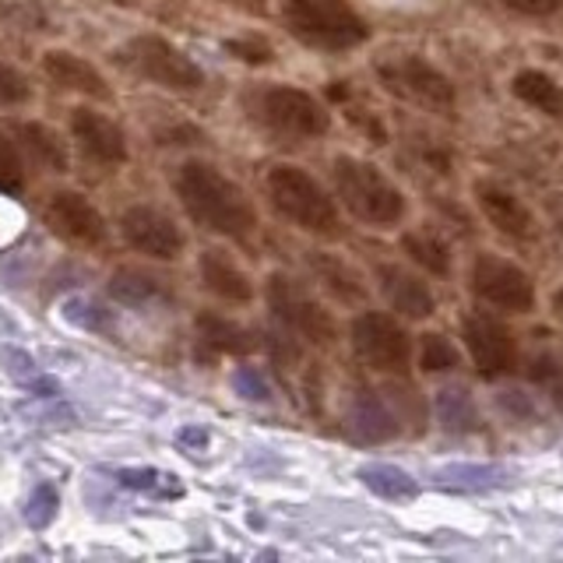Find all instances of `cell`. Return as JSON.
<instances>
[{"mask_svg": "<svg viewBox=\"0 0 563 563\" xmlns=\"http://www.w3.org/2000/svg\"><path fill=\"white\" fill-rule=\"evenodd\" d=\"M198 272H201V286L211 296H219L222 303L243 307V303H251V299H254V282H251V275H246L225 251H219V246H208V251H201Z\"/></svg>", "mask_w": 563, "mask_h": 563, "instance_id": "cell-18", "label": "cell"}, {"mask_svg": "<svg viewBox=\"0 0 563 563\" xmlns=\"http://www.w3.org/2000/svg\"><path fill=\"white\" fill-rule=\"evenodd\" d=\"M233 384H236V391L243 398H251V401H268L272 398L268 380H264L261 369H254V366H240L236 374H233Z\"/></svg>", "mask_w": 563, "mask_h": 563, "instance_id": "cell-35", "label": "cell"}, {"mask_svg": "<svg viewBox=\"0 0 563 563\" xmlns=\"http://www.w3.org/2000/svg\"><path fill=\"white\" fill-rule=\"evenodd\" d=\"M264 299L275 321L286 328L289 339L310 342V345H331L334 342V317L317 303V296L299 286L286 272H275L264 286Z\"/></svg>", "mask_w": 563, "mask_h": 563, "instance_id": "cell-8", "label": "cell"}, {"mask_svg": "<svg viewBox=\"0 0 563 563\" xmlns=\"http://www.w3.org/2000/svg\"><path fill=\"white\" fill-rule=\"evenodd\" d=\"M64 317L70 324L85 328V331H106V328H110V321H106V310L96 307V303H88V299H67Z\"/></svg>", "mask_w": 563, "mask_h": 563, "instance_id": "cell-34", "label": "cell"}, {"mask_svg": "<svg viewBox=\"0 0 563 563\" xmlns=\"http://www.w3.org/2000/svg\"><path fill=\"white\" fill-rule=\"evenodd\" d=\"M120 233L137 254L155 257V261H176L184 254L187 236L180 233L166 211H158L152 205H134L120 216Z\"/></svg>", "mask_w": 563, "mask_h": 563, "instance_id": "cell-12", "label": "cell"}, {"mask_svg": "<svg viewBox=\"0 0 563 563\" xmlns=\"http://www.w3.org/2000/svg\"><path fill=\"white\" fill-rule=\"evenodd\" d=\"M57 507H60V497H57V489H53L49 483H40L32 489V500L25 507V521L32 528H46L53 518H57Z\"/></svg>", "mask_w": 563, "mask_h": 563, "instance_id": "cell-31", "label": "cell"}, {"mask_svg": "<svg viewBox=\"0 0 563 563\" xmlns=\"http://www.w3.org/2000/svg\"><path fill=\"white\" fill-rule=\"evenodd\" d=\"M437 412H440V422H444L448 430H472L475 422H479L462 387H444V391L437 395Z\"/></svg>", "mask_w": 563, "mask_h": 563, "instance_id": "cell-29", "label": "cell"}, {"mask_svg": "<svg viewBox=\"0 0 563 563\" xmlns=\"http://www.w3.org/2000/svg\"><path fill=\"white\" fill-rule=\"evenodd\" d=\"M462 363V352L454 349V342L448 334H437V331H427L419 339V369H427V374H451Z\"/></svg>", "mask_w": 563, "mask_h": 563, "instance_id": "cell-27", "label": "cell"}, {"mask_svg": "<svg viewBox=\"0 0 563 563\" xmlns=\"http://www.w3.org/2000/svg\"><path fill=\"white\" fill-rule=\"evenodd\" d=\"M472 292L486 307L504 313H528L536 310V282L515 261L497 254H479L472 264Z\"/></svg>", "mask_w": 563, "mask_h": 563, "instance_id": "cell-10", "label": "cell"}, {"mask_svg": "<svg viewBox=\"0 0 563 563\" xmlns=\"http://www.w3.org/2000/svg\"><path fill=\"white\" fill-rule=\"evenodd\" d=\"M504 8H510L515 14L525 18H550L556 11H563V0H500Z\"/></svg>", "mask_w": 563, "mask_h": 563, "instance_id": "cell-37", "label": "cell"}, {"mask_svg": "<svg viewBox=\"0 0 563 563\" xmlns=\"http://www.w3.org/2000/svg\"><path fill=\"white\" fill-rule=\"evenodd\" d=\"M14 134H18V145H22V152L35 166H43L49 173H67V145L53 128L29 120V123H18Z\"/></svg>", "mask_w": 563, "mask_h": 563, "instance_id": "cell-24", "label": "cell"}, {"mask_svg": "<svg viewBox=\"0 0 563 563\" xmlns=\"http://www.w3.org/2000/svg\"><path fill=\"white\" fill-rule=\"evenodd\" d=\"M110 296L123 307H158L169 303V286L166 278L145 268H117L110 278Z\"/></svg>", "mask_w": 563, "mask_h": 563, "instance_id": "cell-23", "label": "cell"}, {"mask_svg": "<svg viewBox=\"0 0 563 563\" xmlns=\"http://www.w3.org/2000/svg\"><path fill=\"white\" fill-rule=\"evenodd\" d=\"M331 180H334V198L345 205L349 216L374 229H391L409 211V201H405V194L395 187L391 176H384V169L366 163V158L334 155Z\"/></svg>", "mask_w": 563, "mask_h": 563, "instance_id": "cell-2", "label": "cell"}, {"mask_svg": "<svg viewBox=\"0 0 563 563\" xmlns=\"http://www.w3.org/2000/svg\"><path fill=\"white\" fill-rule=\"evenodd\" d=\"M360 483L377 493L384 500H412L419 486L412 483V475L398 468V465H384V462H374V465H363L360 468Z\"/></svg>", "mask_w": 563, "mask_h": 563, "instance_id": "cell-26", "label": "cell"}, {"mask_svg": "<svg viewBox=\"0 0 563 563\" xmlns=\"http://www.w3.org/2000/svg\"><path fill=\"white\" fill-rule=\"evenodd\" d=\"M282 22L296 43L321 53H345L369 40L366 18L349 0H282Z\"/></svg>", "mask_w": 563, "mask_h": 563, "instance_id": "cell-4", "label": "cell"}, {"mask_svg": "<svg viewBox=\"0 0 563 563\" xmlns=\"http://www.w3.org/2000/svg\"><path fill=\"white\" fill-rule=\"evenodd\" d=\"M117 483L128 489H145V493H166V497H180V483L173 475L158 468H120Z\"/></svg>", "mask_w": 563, "mask_h": 563, "instance_id": "cell-30", "label": "cell"}, {"mask_svg": "<svg viewBox=\"0 0 563 563\" xmlns=\"http://www.w3.org/2000/svg\"><path fill=\"white\" fill-rule=\"evenodd\" d=\"M225 49L233 53V57L246 60V64H268V60H275V49L264 40H233V43H225Z\"/></svg>", "mask_w": 563, "mask_h": 563, "instance_id": "cell-36", "label": "cell"}, {"mask_svg": "<svg viewBox=\"0 0 563 563\" xmlns=\"http://www.w3.org/2000/svg\"><path fill=\"white\" fill-rule=\"evenodd\" d=\"M70 137H75L78 148L99 166H123L131 155L120 123L99 110H88V106L70 110Z\"/></svg>", "mask_w": 563, "mask_h": 563, "instance_id": "cell-15", "label": "cell"}, {"mask_svg": "<svg viewBox=\"0 0 563 563\" xmlns=\"http://www.w3.org/2000/svg\"><path fill=\"white\" fill-rule=\"evenodd\" d=\"M462 342L468 349L472 366L479 369V377H486V380L515 374L521 363V349H518L515 331L489 313L462 317Z\"/></svg>", "mask_w": 563, "mask_h": 563, "instance_id": "cell-11", "label": "cell"}, {"mask_svg": "<svg viewBox=\"0 0 563 563\" xmlns=\"http://www.w3.org/2000/svg\"><path fill=\"white\" fill-rule=\"evenodd\" d=\"M401 251L409 254L422 272L448 278L451 275V246L437 229H412L401 236Z\"/></svg>", "mask_w": 563, "mask_h": 563, "instance_id": "cell-25", "label": "cell"}, {"mask_svg": "<svg viewBox=\"0 0 563 563\" xmlns=\"http://www.w3.org/2000/svg\"><path fill=\"white\" fill-rule=\"evenodd\" d=\"M46 225L75 246H102L106 243V219L99 216V208L78 190L49 194Z\"/></svg>", "mask_w": 563, "mask_h": 563, "instance_id": "cell-13", "label": "cell"}, {"mask_svg": "<svg viewBox=\"0 0 563 563\" xmlns=\"http://www.w3.org/2000/svg\"><path fill=\"white\" fill-rule=\"evenodd\" d=\"M349 342L356 360L369 366L374 374L405 380L412 366V339L391 313L384 310H363L356 321L349 324Z\"/></svg>", "mask_w": 563, "mask_h": 563, "instance_id": "cell-7", "label": "cell"}, {"mask_svg": "<svg viewBox=\"0 0 563 563\" xmlns=\"http://www.w3.org/2000/svg\"><path fill=\"white\" fill-rule=\"evenodd\" d=\"M257 342L254 334L225 321L219 313H201L198 317V360L201 363H211L219 356H243V352H251Z\"/></svg>", "mask_w": 563, "mask_h": 563, "instance_id": "cell-20", "label": "cell"}, {"mask_svg": "<svg viewBox=\"0 0 563 563\" xmlns=\"http://www.w3.org/2000/svg\"><path fill=\"white\" fill-rule=\"evenodd\" d=\"M0 363H4V369L14 380H32L35 377V363L22 349H4V352H0Z\"/></svg>", "mask_w": 563, "mask_h": 563, "instance_id": "cell-38", "label": "cell"}, {"mask_svg": "<svg viewBox=\"0 0 563 563\" xmlns=\"http://www.w3.org/2000/svg\"><path fill=\"white\" fill-rule=\"evenodd\" d=\"M374 278H377V289L384 296V303L395 313L409 317V321H427V317H433V310H437L433 289L416 272L405 268V264L377 261Z\"/></svg>", "mask_w": 563, "mask_h": 563, "instance_id": "cell-16", "label": "cell"}, {"mask_svg": "<svg viewBox=\"0 0 563 563\" xmlns=\"http://www.w3.org/2000/svg\"><path fill=\"white\" fill-rule=\"evenodd\" d=\"M176 198L184 211L208 233H219L225 240H251L257 229V208L246 198V190L229 180V176L205 158H190L173 176Z\"/></svg>", "mask_w": 563, "mask_h": 563, "instance_id": "cell-1", "label": "cell"}, {"mask_svg": "<svg viewBox=\"0 0 563 563\" xmlns=\"http://www.w3.org/2000/svg\"><path fill=\"white\" fill-rule=\"evenodd\" d=\"M176 440H180L184 448H205L208 444V430H201V427H184L180 433H176Z\"/></svg>", "mask_w": 563, "mask_h": 563, "instance_id": "cell-40", "label": "cell"}, {"mask_svg": "<svg viewBox=\"0 0 563 563\" xmlns=\"http://www.w3.org/2000/svg\"><path fill=\"white\" fill-rule=\"evenodd\" d=\"M0 14L25 32H43V25H46V14L35 0H0Z\"/></svg>", "mask_w": 563, "mask_h": 563, "instance_id": "cell-32", "label": "cell"}, {"mask_svg": "<svg viewBox=\"0 0 563 563\" xmlns=\"http://www.w3.org/2000/svg\"><path fill=\"white\" fill-rule=\"evenodd\" d=\"M25 384H29V391L40 395V398H57V391H60L57 380H53V377H40V374H35L32 380H25Z\"/></svg>", "mask_w": 563, "mask_h": 563, "instance_id": "cell-39", "label": "cell"}, {"mask_svg": "<svg viewBox=\"0 0 563 563\" xmlns=\"http://www.w3.org/2000/svg\"><path fill=\"white\" fill-rule=\"evenodd\" d=\"M32 99V85L18 67L0 60V106H22Z\"/></svg>", "mask_w": 563, "mask_h": 563, "instance_id": "cell-33", "label": "cell"}, {"mask_svg": "<svg viewBox=\"0 0 563 563\" xmlns=\"http://www.w3.org/2000/svg\"><path fill=\"white\" fill-rule=\"evenodd\" d=\"M374 75L387 96L427 113H451L457 92L454 81L416 49H387L374 60Z\"/></svg>", "mask_w": 563, "mask_h": 563, "instance_id": "cell-5", "label": "cell"}, {"mask_svg": "<svg viewBox=\"0 0 563 563\" xmlns=\"http://www.w3.org/2000/svg\"><path fill=\"white\" fill-rule=\"evenodd\" d=\"M556 307H563V289L556 292Z\"/></svg>", "mask_w": 563, "mask_h": 563, "instance_id": "cell-42", "label": "cell"}, {"mask_svg": "<svg viewBox=\"0 0 563 563\" xmlns=\"http://www.w3.org/2000/svg\"><path fill=\"white\" fill-rule=\"evenodd\" d=\"M43 70H46V78L53 85L64 88V92H78V96H88L96 102H110L113 99L110 81H106L85 57H78V53H70V49L43 53Z\"/></svg>", "mask_w": 563, "mask_h": 563, "instance_id": "cell-17", "label": "cell"}, {"mask_svg": "<svg viewBox=\"0 0 563 563\" xmlns=\"http://www.w3.org/2000/svg\"><path fill=\"white\" fill-rule=\"evenodd\" d=\"M236 4H251V8H257V4H261V0H236Z\"/></svg>", "mask_w": 563, "mask_h": 563, "instance_id": "cell-41", "label": "cell"}, {"mask_svg": "<svg viewBox=\"0 0 563 563\" xmlns=\"http://www.w3.org/2000/svg\"><path fill=\"white\" fill-rule=\"evenodd\" d=\"M510 92L518 102L532 106L536 113L563 123V85L553 75H545L539 67H525L510 78Z\"/></svg>", "mask_w": 563, "mask_h": 563, "instance_id": "cell-21", "label": "cell"}, {"mask_svg": "<svg viewBox=\"0 0 563 563\" xmlns=\"http://www.w3.org/2000/svg\"><path fill=\"white\" fill-rule=\"evenodd\" d=\"M472 194H475V205H479V211H483V219L497 229L500 236L532 240L539 233V222L532 216V208H528L507 184L483 176V180H475Z\"/></svg>", "mask_w": 563, "mask_h": 563, "instance_id": "cell-14", "label": "cell"}, {"mask_svg": "<svg viewBox=\"0 0 563 563\" xmlns=\"http://www.w3.org/2000/svg\"><path fill=\"white\" fill-rule=\"evenodd\" d=\"M25 190V158L22 145L0 131V194H22Z\"/></svg>", "mask_w": 563, "mask_h": 563, "instance_id": "cell-28", "label": "cell"}, {"mask_svg": "<svg viewBox=\"0 0 563 563\" xmlns=\"http://www.w3.org/2000/svg\"><path fill=\"white\" fill-rule=\"evenodd\" d=\"M310 268L317 275V282L339 299V303H349V307H356L366 299V286H363V275L352 268L349 261L342 257H334V254H324V251H313L310 254Z\"/></svg>", "mask_w": 563, "mask_h": 563, "instance_id": "cell-22", "label": "cell"}, {"mask_svg": "<svg viewBox=\"0 0 563 563\" xmlns=\"http://www.w3.org/2000/svg\"><path fill=\"white\" fill-rule=\"evenodd\" d=\"M246 106H251V117L264 131L282 141H292V145L324 137L331 131L328 106L292 85H264L246 99Z\"/></svg>", "mask_w": 563, "mask_h": 563, "instance_id": "cell-6", "label": "cell"}, {"mask_svg": "<svg viewBox=\"0 0 563 563\" xmlns=\"http://www.w3.org/2000/svg\"><path fill=\"white\" fill-rule=\"evenodd\" d=\"M123 64L145 81L169 88V92H198L205 85V70L163 35H137V40H131L123 46Z\"/></svg>", "mask_w": 563, "mask_h": 563, "instance_id": "cell-9", "label": "cell"}, {"mask_svg": "<svg viewBox=\"0 0 563 563\" xmlns=\"http://www.w3.org/2000/svg\"><path fill=\"white\" fill-rule=\"evenodd\" d=\"M264 190H268L272 208L296 229H303L310 236H324V240L342 236L339 201H334L307 169H299L292 163H278L264 176Z\"/></svg>", "mask_w": 563, "mask_h": 563, "instance_id": "cell-3", "label": "cell"}, {"mask_svg": "<svg viewBox=\"0 0 563 563\" xmlns=\"http://www.w3.org/2000/svg\"><path fill=\"white\" fill-rule=\"evenodd\" d=\"M349 430L356 440L377 444V440L398 437V416L391 412L384 395L377 391H356L349 401Z\"/></svg>", "mask_w": 563, "mask_h": 563, "instance_id": "cell-19", "label": "cell"}]
</instances>
